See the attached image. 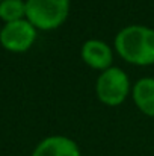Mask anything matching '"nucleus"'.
Instances as JSON below:
<instances>
[{"label": "nucleus", "mask_w": 154, "mask_h": 156, "mask_svg": "<svg viewBox=\"0 0 154 156\" xmlns=\"http://www.w3.org/2000/svg\"><path fill=\"white\" fill-rule=\"evenodd\" d=\"M116 52L136 65L154 62V30L145 26H127L115 38Z\"/></svg>", "instance_id": "1"}, {"label": "nucleus", "mask_w": 154, "mask_h": 156, "mask_svg": "<svg viewBox=\"0 0 154 156\" xmlns=\"http://www.w3.org/2000/svg\"><path fill=\"white\" fill-rule=\"evenodd\" d=\"M70 0H27L26 17L38 29L51 30L59 27L68 15Z\"/></svg>", "instance_id": "2"}, {"label": "nucleus", "mask_w": 154, "mask_h": 156, "mask_svg": "<svg viewBox=\"0 0 154 156\" xmlns=\"http://www.w3.org/2000/svg\"><path fill=\"white\" fill-rule=\"evenodd\" d=\"M128 77L127 74L116 68V67H110L107 70L103 71V74L97 80V96L104 105L109 106H116V105L122 103L128 94Z\"/></svg>", "instance_id": "3"}, {"label": "nucleus", "mask_w": 154, "mask_h": 156, "mask_svg": "<svg viewBox=\"0 0 154 156\" xmlns=\"http://www.w3.org/2000/svg\"><path fill=\"white\" fill-rule=\"evenodd\" d=\"M36 38L35 26L29 20H18L6 23L0 30V43L11 52H26Z\"/></svg>", "instance_id": "4"}, {"label": "nucleus", "mask_w": 154, "mask_h": 156, "mask_svg": "<svg viewBox=\"0 0 154 156\" xmlns=\"http://www.w3.org/2000/svg\"><path fill=\"white\" fill-rule=\"evenodd\" d=\"M32 156H82L77 144L67 136H49L43 140Z\"/></svg>", "instance_id": "5"}, {"label": "nucleus", "mask_w": 154, "mask_h": 156, "mask_svg": "<svg viewBox=\"0 0 154 156\" xmlns=\"http://www.w3.org/2000/svg\"><path fill=\"white\" fill-rule=\"evenodd\" d=\"M82 58L89 67L95 70H107L112 64V52L109 46L100 40L86 41L82 47Z\"/></svg>", "instance_id": "6"}, {"label": "nucleus", "mask_w": 154, "mask_h": 156, "mask_svg": "<svg viewBox=\"0 0 154 156\" xmlns=\"http://www.w3.org/2000/svg\"><path fill=\"white\" fill-rule=\"evenodd\" d=\"M133 99L144 114L154 117V79H141L133 88Z\"/></svg>", "instance_id": "7"}, {"label": "nucleus", "mask_w": 154, "mask_h": 156, "mask_svg": "<svg viewBox=\"0 0 154 156\" xmlns=\"http://www.w3.org/2000/svg\"><path fill=\"white\" fill-rule=\"evenodd\" d=\"M26 15V2L23 0H3L0 3V18L6 23L23 20Z\"/></svg>", "instance_id": "8"}, {"label": "nucleus", "mask_w": 154, "mask_h": 156, "mask_svg": "<svg viewBox=\"0 0 154 156\" xmlns=\"http://www.w3.org/2000/svg\"><path fill=\"white\" fill-rule=\"evenodd\" d=\"M2 2H3V0H0V3H2Z\"/></svg>", "instance_id": "9"}]
</instances>
